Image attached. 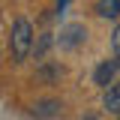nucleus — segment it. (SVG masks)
Returning <instances> with one entry per match:
<instances>
[{"label":"nucleus","mask_w":120,"mask_h":120,"mask_svg":"<svg viewBox=\"0 0 120 120\" xmlns=\"http://www.w3.org/2000/svg\"><path fill=\"white\" fill-rule=\"evenodd\" d=\"M60 108H63V102H60V99H39V102H33L30 114H33L36 120H48V117H57Z\"/></svg>","instance_id":"20e7f679"},{"label":"nucleus","mask_w":120,"mask_h":120,"mask_svg":"<svg viewBox=\"0 0 120 120\" xmlns=\"http://www.w3.org/2000/svg\"><path fill=\"white\" fill-rule=\"evenodd\" d=\"M69 0H57V12H63V6H66Z\"/></svg>","instance_id":"1a4fd4ad"},{"label":"nucleus","mask_w":120,"mask_h":120,"mask_svg":"<svg viewBox=\"0 0 120 120\" xmlns=\"http://www.w3.org/2000/svg\"><path fill=\"white\" fill-rule=\"evenodd\" d=\"M51 42H54V39H51V33H45L39 42H33V51H36V57H42L45 51H48V45H51Z\"/></svg>","instance_id":"0eeeda50"},{"label":"nucleus","mask_w":120,"mask_h":120,"mask_svg":"<svg viewBox=\"0 0 120 120\" xmlns=\"http://www.w3.org/2000/svg\"><path fill=\"white\" fill-rule=\"evenodd\" d=\"M54 42H57L63 51H72V48H78V45L87 42V27H84V24H78V21H72V24H63Z\"/></svg>","instance_id":"f03ea898"},{"label":"nucleus","mask_w":120,"mask_h":120,"mask_svg":"<svg viewBox=\"0 0 120 120\" xmlns=\"http://www.w3.org/2000/svg\"><path fill=\"white\" fill-rule=\"evenodd\" d=\"M33 42H36V39H33V24H30L24 15L15 18L12 30H9V48H12V60L15 63L27 60V54L33 51Z\"/></svg>","instance_id":"f257e3e1"},{"label":"nucleus","mask_w":120,"mask_h":120,"mask_svg":"<svg viewBox=\"0 0 120 120\" xmlns=\"http://www.w3.org/2000/svg\"><path fill=\"white\" fill-rule=\"evenodd\" d=\"M99 18H120V0H96Z\"/></svg>","instance_id":"423d86ee"},{"label":"nucleus","mask_w":120,"mask_h":120,"mask_svg":"<svg viewBox=\"0 0 120 120\" xmlns=\"http://www.w3.org/2000/svg\"><path fill=\"white\" fill-rule=\"evenodd\" d=\"M81 120H99V117H96V114H84Z\"/></svg>","instance_id":"9d476101"},{"label":"nucleus","mask_w":120,"mask_h":120,"mask_svg":"<svg viewBox=\"0 0 120 120\" xmlns=\"http://www.w3.org/2000/svg\"><path fill=\"white\" fill-rule=\"evenodd\" d=\"M117 120H120V114H117Z\"/></svg>","instance_id":"9b49d317"},{"label":"nucleus","mask_w":120,"mask_h":120,"mask_svg":"<svg viewBox=\"0 0 120 120\" xmlns=\"http://www.w3.org/2000/svg\"><path fill=\"white\" fill-rule=\"evenodd\" d=\"M117 69H120V57H114V60H102V63L96 66V72H93V84H99V87L105 90L108 84H114Z\"/></svg>","instance_id":"7ed1b4c3"},{"label":"nucleus","mask_w":120,"mask_h":120,"mask_svg":"<svg viewBox=\"0 0 120 120\" xmlns=\"http://www.w3.org/2000/svg\"><path fill=\"white\" fill-rule=\"evenodd\" d=\"M102 108L111 111V114H120V81H114V84L105 87V93H102Z\"/></svg>","instance_id":"39448f33"},{"label":"nucleus","mask_w":120,"mask_h":120,"mask_svg":"<svg viewBox=\"0 0 120 120\" xmlns=\"http://www.w3.org/2000/svg\"><path fill=\"white\" fill-rule=\"evenodd\" d=\"M111 48H114V54L120 57V24L114 27V33H111Z\"/></svg>","instance_id":"6e6552de"}]
</instances>
